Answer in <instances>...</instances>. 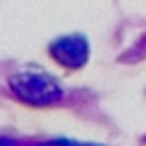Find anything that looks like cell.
I'll use <instances>...</instances> for the list:
<instances>
[{
	"label": "cell",
	"instance_id": "cell-1",
	"mask_svg": "<svg viewBox=\"0 0 146 146\" xmlns=\"http://www.w3.org/2000/svg\"><path fill=\"white\" fill-rule=\"evenodd\" d=\"M14 87L23 98H27L32 103H41V100L57 96V87L46 75H39V73H27V75L14 78Z\"/></svg>",
	"mask_w": 146,
	"mask_h": 146
},
{
	"label": "cell",
	"instance_id": "cell-2",
	"mask_svg": "<svg viewBox=\"0 0 146 146\" xmlns=\"http://www.w3.org/2000/svg\"><path fill=\"white\" fill-rule=\"evenodd\" d=\"M62 43L68 48V50H64V48H59V46H52V52L62 59V62H66V64H80L82 59H84V52L87 50H75V43H80V39H62Z\"/></svg>",
	"mask_w": 146,
	"mask_h": 146
},
{
	"label": "cell",
	"instance_id": "cell-3",
	"mask_svg": "<svg viewBox=\"0 0 146 146\" xmlns=\"http://www.w3.org/2000/svg\"><path fill=\"white\" fill-rule=\"evenodd\" d=\"M0 146H14V141H9V139H0Z\"/></svg>",
	"mask_w": 146,
	"mask_h": 146
}]
</instances>
